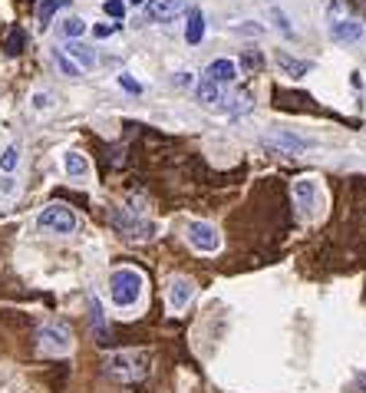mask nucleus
<instances>
[{"label": "nucleus", "instance_id": "17", "mask_svg": "<svg viewBox=\"0 0 366 393\" xmlns=\"http://www.w3.org/2000/svg\"><path fill=\"white\" fill-rule=\"evenodd\" d=\"M63 172L70 175V179H86V175H89L86 155H79V153H63Z\"/></svg>", "mask_w": 366, "mask_h": 393}, {"label": "nucleus", "instance_id": "8", "mask_svg": "<svg viewBox=\"0 0 366 393\" xmlns=\"http://www.w3.org/2000/svg\"><path fill=\"white\" fill-rule=\"evenodd\" d=\"M112 225H116L126 238L132 241H142V238H152V225L149 221H139V219H132L129 212H112Z\"/></svg>", "mask_w": 366, "mask_h": 393}, {"label": "nucleus", "instance_id": "7", "mask_svg": "<svg viewBox=\"0 0 366 393\" xmlns=\"http://www.w3.org/2000/svg\"><path fill=\"white\" fill-rule=\"evenodd\" d=\"M192 297H195V281L188 274H175L172 281H169V291H165L169 307H172V311H185Z\"/></svg>", "mask_w": 366, "mask_h": 393}, {"label": "nucleus", "instance_id": "33", "mask_svg": "<svg viewBox=\"0 0 366 393\" xmlns=\"http://www.w3.org/2000/svg\"><path fill=\"white\" fill-rule=\"evenodd\" d=\"M129 4H136V7H139V4H145V0H129Z\"/></svg>", "mask_w": 366, "mask_h": 393}, {"label": "nucleus", "instance_id": "25", "mask_svg": "<svg viewBox=\"0 0 366 393\" xmlns=\"http://www.w3.org/2000/svg\"><path fill=\"white\" fill-rule=\"evenodd\" d=\"M270 17L277 20V30H284L287 37H294V27H291V20H287V13L277 11V7H270Z\"/></svg>", "mask_w": 366, "mask_h": 393}, {"label": "nucleus", "instance_id": "14", "mask_svg": "<svg viewBox=\"0 0 366 393\" xmlns=\"http://www.w3.org/2000/svg\"><path fill=\"white\" fill-rule=\"evenodd\" d=\"M63 53H70V60H73L79 70H93L96 66V53L89 50V46H83V44H76V40H70V46H60Z\"/></svg>", "mask_w": 366, "mask_h": 393}, {"label": "nucleus", "instance_id": "11", "mask_svg": "<svg viewBox=\"0 0 366 393\" xmlns=\"http://www.w3.org/2000/svg\"><path fill=\"white\" fill-rule=\"evenodd\" d=\"M188 7V0H149L145 4V13H149V20H172L175 13H182Z\"/></svg>", "mask_w": 366, "mask_h": 393}, {"label": "nucleus", "instance_id": "23", "mask_svg": "<svg viewBox=\"0 0 366 393\" xmlns=\"http://www.w3.org/2000/svg\"><path fill=\"white\" fill-rule=\"evenodd\" d=\"M53 106H56V96L50 89H37V93H33V110L37 112H50Z\"/></svg>", "mask_w": 366, "mask_h": 393}, {"label": "nucleus", "instance_id": "5", "mask_svg": "<svg viewBox=\"0 0 366 393\" xmlns=\"http://www.w3.org/2000/svg\"><path fill=\"white\" fill-rule=\"evenodd\" d=\"M37 344H40V350L44 354H50V357H63V354H70V334H66L63 328H56V324H44V328L37 330Z\"/></svg>", "mask_w": 366, "mask_h": 393}, {"label": "nucleus", "instance_id": "24", "mask_svg": "<svg viewBox=\"0 0 366 393\" xmlns=\"http://www.w3.org/2000/svg\"><path fill=\"white\" fill-rule=\"evenodd\" d=\"M20 46H23V30H11L7 33V44H4V50H7V53H20Z\"/></svg>", "mask_w": 366, "mask_h": 393}, {"label": "nucleus", "instance_id": "22", "mask_svg": "<svg viewBox=\"0 0 366 393\" xmlns=\"http://www.w3.org/2000/svg\"><path fill=\"white\" fill-rule=\"evenodd\" d=\"M248 110H251V93H237V96L228 99V106H225L228 116H241V112H248Z\"/></svg>", "mask_w": 366, "mask_h": 393}, {"label": "nucleus", "instance_id": "1", "mask_svg": "<svg viewBox=\"0 0 366 393\" xmlns=\"http://www.w3.org/2000/svg\"><path fill=\"white\" fill-rule=\"evenodd\" d=\"M103 371L116 383H142L149 377V354L145 350H116L103 361Z\"/></svg>", "mask_w": 366, "mask_h": 393}, {"label": "nucleus", "instance_id": "15", "mask_svg": "<svg viewBox=\"0 0 366 393\" xmlns=\"http://www.w3.org/2000/svg\"><path fill=\"white\" fill-rule=\"evenodd\" d=\"M185 40H188L192 46L205 40V13H202V11L188 13V23H185Z\"/></svg>", "mask_w": 366, "mask_h": 393}, {"label": "nucleus", "instance_id": "4", "mask_svg": "<svg viewBox=\"0 0 366 393\" xmlns=\"http://www.w3.org/2000/svg\"><path fill=\"white\" fill-rule=\"evenodd\" d=\"M185 238H188V245H192L195 252H202V255L221 252V235H218V228L211 221H188Z\"/></svg>", "mask_w": 366, "mask_h": 393}, {"label": "nucleus", "instance_id": "27", "mask_svg": "<svg viewBox=\"0 0 366 393\" xmlns=\"http://www.w3.org/2000/svg\"><path fill=\"white\" fill-rule=\"evenodd\" d=\"M93 328H99V337H106V317L99 304H93Z\"/></svg>", "mask_w": 366, "mask_h": 393}, {"label": "nucleus", "instance_id": "20", "mask_svg": "<svg viewBox=\"0 0 366 393\" xmlns=\"http://www.w3.org/2000/svg\"><path fill=\"white\" fill-rule=\"evenodd\" d=\"M53 60H56V66H60V73H63V77H70V79H79V77H83V70H79V66H76L73 60H70V56L60 50V46L53 50Z\"/></svg>", "mask_w": 366, "mask_h": 393}, {"label": "nucleus", "instance_id": "13", "mask_svg": "<svg viewBox=\"0 0 366 393\" xmlns=\"http://www.w3.org/2000/svg\"><path fill=\"white\" fill-rule=\"evenodd\" d=\"M277 66H280V73L291 77V79H301L313 70V63H307V60H294L291 53H277Z\"/></svg>", "mask_w": 366, "mask_h": 393}, {"label": "nucleus", "instance_id": "19", "mask_svg": "<svg viewBox=\"0 0 366 393\" xmlns=\"http://www.w3.org/2000/svg\"><path fill=\"white\" fill-rule=\"evenodd\" d=\"M17 165H20V146H17V142H11V146L0 153V172L11 175V172H17Z\"/></svg>", "mask_w": 366, "mask_h": 393}, {"label": "nucleus", "instance_id": "26", "mask_svg": "<svg viewBox=\"0 0 366 393\" xmlns=\"http://www.w3.org/2000/svg\"><path fill=\"white\" fill-rule=\"evenodd\" d=\"M103 11H106L109 17L122 20V17H126V4H122V0H106V4H103Z\"/></svg>", "mask_w": 366, "mask_h": 393}, {"label": "nucleus", "instance_id": "32", "mask_svg": "<svg viewBox=\"0 0 366 393\" xmlns=\"http://www.w3.org/2000/svg\"><path fill=\"white\" fill-rule=\"evenodd\" d=\"M109 33H112V27H96V37H99V40H106Z\"/></svg>", "mask_w": 366, "mask_h": 393}, {"label": "nucleus", "instance_id": "16", "mask_svg": "<svg viewBox=\"0 0 366 393\" xmlns=\"http://www.w3.org/2000/svg\"><path fill=\"white\" fill-rule=\"evenodd\" d=\"M70 4H73V0H40V7H37V20H40V27H50L56 13L66 11Z\"/></svg>", "mask_w": 366, "mask_h": 393}, {"label": "nucleus", "instance_id": "9", "mask_svg": "<svg viewBox=\"0 0 366 393\" xmlns=\"http://www.w3.org/2000/svg\"><path fill=\"white\" fill-rule=\"evenodd\" d=\"M330 37L336 44H356V40H363V23L356 20L353 13H346V17L330 23Z\"/></svg>", "mask_w": 366, "mask_h": 393}, {"label": "nucleus", "instance_id": "2", "mask_svg": "<svg viewBox=\"0 0 366 393\" xmlns=\"http://www.w3.org/2000/svg\"><path fill=\"white\" fill-rule=\"evenodd\" d=\"M142 291H145V278L136 268H116L109 274V297L119 311H129L142 301Z\"/></svg>", "mask_w": 366, "mask_h": 393}, {"label": "nucleus", "instance_id": "3", "mask_svg": "<svg viewBox=\"0 0 366 393\" xmlns=\"http://www.w3.org/2000/svg\"><path fill=\"white\" fill-rule=\"evenodd\" d=\"M37 225L50 235H73L76 231V212L63 202H53V205H46L40 215H37Z\"/></svg>", "mask_w": 366, "mask_h": 393}, {"label": "nucleus", "instance_id": "28", "mask_svg": "<svg viewBox=\"0 0 366 393\" xmlns=\"http://www.w3.org/2000/svg\"><path fill=\"white\" fill-rule=\"evenodd\" d=\"M119 86H122V89H129V93H136V96H139V93H142V86H139V83H136V79L129 77V73H122V77H119Z\"/></svg>", "mask_w": 366, "mask_h": 393}, {"label": "nucleus", "instance_id": "6", "mask_svg": "<svg viewBox=\"0 0 366 393\" xmlns=\"http://www.w3.org/2000/svg\"><path fill=\"white\" fill-rule=\"evenodd\" d=\"M294 198H297V208H303V215H307V212L317 215L323 208L320 186H317L313 179H297V182H294Z\"/></svg>", "mask_w": 366, "mask_h": 393}, {"label": "nucleus", "instance_id": "18", "mask_svg": "<svg viewBox=\"0 0 366 393\" xmlns=\"http://www.w3.org/2000/svg\"><path fill=\"white\" fill-rule=\"evenodd\" d=\"M195 96L202 99V103H205V106H215V103H221V86H218V83H211V79L208 77H202L198 79V83H195Z\"/></svg>", "mask_w": 366, "mask_h": 393}, {"label": "nucleus", "instance_id": "10", "mask_svg": "<svg viewBox=\"0 0 366 393\" xmlns=\"http://www.w3.org/2000/svg\"><path fill=\"white\" fill-rule=\"evenodd\" d=\"M205 77L211 79V83H218V86L235 83V79H237V63H235V60H228V56H221V60H211V63L205 66Z\"/></svg>", "mask_w": 366, "mask_h": 393}, {"label": "nucleus", "instance_id": "31", "mask_svg": "<svg viewBox=\"0 0 366 393\" xmlns=\"http://www.w3.org/2000/svg\"><path fill=\"white\" fill-rule=\"evenodd\" d=\"M235 33H254V37H261V33H264V27H258V23H244V27H235Z\"/></svg>", "mask_w": 366, "mask_h": 393}, {"label": "nucleus", "instance_id": "30", "mask_svg": "<svg viewBox=\"0 0 366 393\" xmlns=\"http://www.w3.org/2000/svg\"><path fill=\"white\" fill-rule=\"evenodd\" d=\"M350 390H353V393H366V371L356 373V377H353V387H350Z\"/></svg>", "mask_w": 366, "mask_h": 393}, {"label": "nucleus", "instance_id": "29", "mask_svg": "<svg viewBox=\"0 0 366 393\" xmlns=\"http://www.w3.org/2000/svg\"><path fill=\"white\" fill-rule=\"evenodd\" d=\"M241 63L248 66V70H261V63H264V60H261V53H258V50H254V53H251V50H248V53H244V60H241Z\"/></svg>", "mask_w": 366, "mask_h": 393}, {"label": "nucleus", "instance_id": "12", "mask_svg": "<svg viewBox=\"0 0 366 393\" xmlns=\"http://www.w3.org/2000/svg\"><path fill=\"white\" fill-rule=\"evenodd\" d=\"M264 146L280 149V153H291V155H301L303 149H307V142L297 139V136H287V132H268V136H264Z\"/></svg>", "mask_w": 366, "mask_h": 393}, {"label": "nucleus", "instance_id": "21", "mask_svg": "<svg viewBox=\"0 0 366 393\" xmlns=\"http://www.w3.org/2000/svg\"><path fill=\"white\" fill-rule=\"evenodd\" d=\"M60 33H63L66 40H79L83 33H86V20H79V17H66L60 23Z\"/></svg>", "mask_w": 366, "mask_h": 393}]
</instances>
